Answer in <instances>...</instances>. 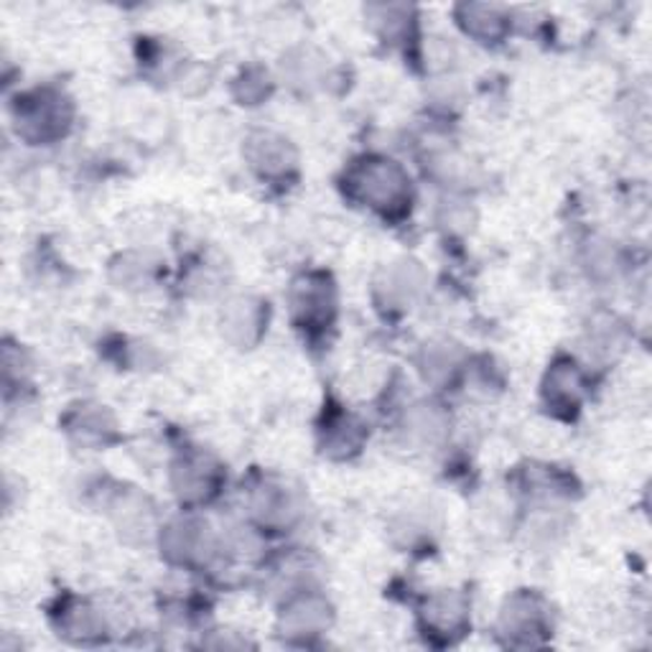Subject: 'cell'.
<instances>
[{"instance_id":"cell-1","label":"cell","mask_w":652,"mask_h":652,"mask_svg":"<svg viewBox=\"0 0 652 652\" xmlns=\"http://www.w3.org/2000/svg\"><path fill=\"white\" fill-rule=\"evenodd\" d=\"M408 176L392 161H367L352 174V188L359 199L380 209L385 215L400 211L411 202V186Z\"/></svg>"},{"instance_id":"cell-2","label":"cell","mask_w":652,"mask_h":652,"mask_svg":"<svg viewBox=\"0 0 652 652\" xmlns=\"http://www.w3.org/2000/svg\"><path fill=\"white\" fill-rule=\"evenodd\" d=\"M290 309H294V317L301 324H324L334 309L332 286L317 276L304 278L301 283H296L294 294H290Z\"/></svg>"},{"instance_id":"cell-3","label":"cell","mask_w":652,"mask_h":652,"mask_svg":"<svg viewBox=\"0 0 652 652\" xmlns=\"http://www.w3.org/2000/svg\"><path fill=\"white\" fill-rule=\"evenodd\" d=\"M423 619H426V630L436 638H459L465 634L461 630L467 627V602L465 596L459 594H442L434 596L428 602L426 611H423Z\"/></svg>"},{"instance_id":"cell-4","label":"cell","mask_w":652,"mask_h":652,"mask_svg":"<svg viewBox=\"0 0 652 652\" xmlns=\"http://www.w3.org/2000/svg\"><path fill=\"white\" fill-rule=\"evenodd\" d=\"M248 159L250 167L261 171L263 176H283L294 167V153H290L288 140L273 133H258L248 140Z\"/></svg>"},{"instance_id":"cell-5","label":"cell","mask_w":652,"mask_h":652,"mask_svg":"<svg viewBox=\"0 0 652 652\" xmlns=\"http://www.w3.org/2000/svg\"><path fill=\"white\" fill-rule=\"evenodd\" d=\"M523 602V611L517 609V604L513 602L505 611V634H513V640L517 645H533L536 642L538 634H544L540 630L546 627V617H544V609H540L538 599H533V596H521Z\"/></svg>"},{"instance_id":"cell-6","label":"cell","mask_w":652,"mask_h":652,"mask_svg":"<svg viewBox=\"0 0 652 652\" xmlns=\"http://www.w3.org/2000/svg\"><path fill=\"white\" fill-rule=\"evenodd\" d=\"M327 604L319 599H309V615H304V604L298 602L290 607L286 622L290 625V634H317L319 627L327 625Z\"/></svg>"},{"instance_id":"cell-7","label":"cell","mask_w":652,"mask_h":652,"mask_svg":"<svg viewBox=\"0 0 652 652\" xmlns=\"http://www.w3.org/2000/svg\"><path fill=\"white\" fill-rule=\"evenodd\" d=\"M548 400L561 403L563 408L576 405L579 400V375L571 370V365H559L551 375V385H548Z\"/></svg>"},{"instance_id":"cell-8","label":"cell","mask_w":652,"mask_h":652,"mask_svg":"<svg viewBox=\"0 0 652 652\" xmlns=\"http://www.w3.org/2000/svg\"><path fill=\"white\" fill-rule=\"evenodd\" d=\"M465 26H467L469 34H474L479 38H494L500 34L502 21L497 19V11H494V8L471 5V8H467Z\"/></svg>"}]
</instances>
